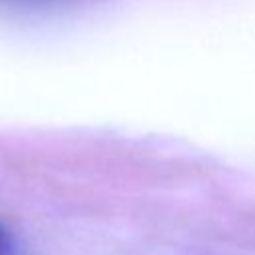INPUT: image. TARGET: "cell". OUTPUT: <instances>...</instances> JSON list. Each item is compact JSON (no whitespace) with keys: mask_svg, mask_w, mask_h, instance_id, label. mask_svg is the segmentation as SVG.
Here are the masks:
<instances>
[{"mask_svg":"<svg viewBox=\"0 0 255 255\" xmlns=\"http://www.w3.org/2000/svg\"><path fill=\"white\" fill-rule=\"evenodd\" d=\"M12 249V237L4 225H0V255H8Z\"/></svg>","mask_w":255,"mask_h":255,"instance_id":"obj_1","label":"cell"}]
</instances>
